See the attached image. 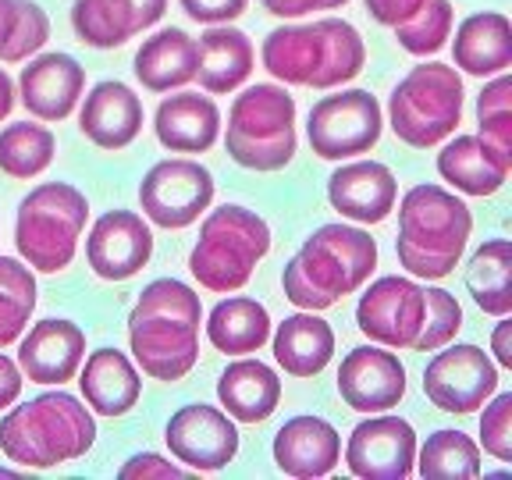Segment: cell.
<instances>
[{"mask_svg":"<svg viewBox=\"0 0 512 480\" xmlns=\"http://www.w3.org/2000/svg\"><path fill=\"white\" fill-rule=\"evenodd\" d=\"M406 367L395 349L356 345L338 367V395L356 413H388L406 399Z\"/></svg>","mask_w":512,"mask_h":480,"instance_id":"16","label":"cell"},{"mask_svg":"<svg viewBox=\"0 0 512 480\" xmlns=\"http://www.w3.org/2000/svg\"><path fill=\"white\" fill-rule=\"evenodd\" d=\"M477 125L480 139L498 153L512 160V75H495L477 96Z\"/></svg>","mask_w":512,"mask_h":480,"instance_id":"39","label":"cell"},{"mask_svg":"<svg viewBox=\"0 0 512 480\" xmlns=\"http://www.w3.org/2000/svg\"><path fill=\"white\" fill-rule=\"evenodd\" d=\"M182 466H175L171 459L157 456V452H139V456H132L125 466L118 470L121 480H139V477H160V480H175L182 477Z\"/></svg>","mask_w":512,"mask_h":480,"instance_id":"43","label":"cell"},{"mask_svg":"<svg viewBox=\"0 0 512 480\" xmlns=\"http://www.w3.org/2000/svg\"><path fill=\"white\" fill-rule=\"evenodd\" d=\"M50 40V15L36 0H0V61H29Z\"/></svg>","mask_w":512,"mask_h":480,"instance_id":"37","label":"cell"},{"mask_svg":"<svg viewBox=\"0 0 512 480\" xmlns=\"http://www.w3.org/2000/svg\"><path fill=\"white\" fill-rule=\"evenodd\" d=\"M214 203V175L196 160H157L139 182V207L146 221L164 232H182Z\"/></svg>","mask_w":512,"mask_h":480,"instance_id":"11","label":"cell"},{"mask_svg":"<svg viewBox=\"0 0 512 480\" xmlns=\"http://www.w3.org/2000/svg\"><path fill=\"white\" fill-rule=\"evenodd\" d=\"M498 377L502 370L480 345L445 342L424 370V395L441 413L470 416L498 392Z\"/></svg>","mask_w":512,"mask_h":480,"instance_id":"12","label":"cell"},{"mask_svg":"<svg viewBox=\"0 0 512 480\" xmlns=\"http://www.w3.org/2000/svg\"><path fill=\"white\" fill-rule=\"evenodd\" d=\"M452 32V0H424L413 18L395 25V40L406 54L434 57L448 43Z\"/></svg>","mask_w":512,"mask_h":480,"instance_id":"38","label":"cell"},{"mask_svg":"<svg viewBox=\"0 0 512 480\" xmlns=\"http://www.w3.org/2000/svg\"><path fill=\"white\" fill-rule=\"evenodd\" d=\"M416 459V431L402 416L367 413L345 441V466L360 480H406Z\"/></svg>","mask_w":512,"mask_h":480,"instance_id":"15","label":"cell"},{"mask_svg":"<svg viewBox=\"0 0 512 480\" xmlns=\"http://www.w3.org/2000/svg\"><path fill=\"white\" fill-rule=\"evenodd\" d=\"M200 50V64H196V82L207 93H235L249 82L256 64L253 40L246 32L228 25H210L207 32H200L196 40Z\"/></svg>","mask_w":512,"mask_h":480,"instance_id":"29","label":"cell"},{"mask_svg":"<svg viewBox=\"0 0 512 480\" xmlns=\"http://www.w3.org/2000/svg\"><path fill=\"white\" fill-rule=\"evenodd\" d=\"M178 4L200 25H228L249 8V0H178Z\"/></svg>","mask_w":512,"mask_h":480,"instance_id":"42","label":"cell"},{"mask_svg":"<svg viewBox=\"0 0 512 480\" xmlns=\"http://www.w3.org/2000/svg\"><path fill=\"white\" fill-rule=\"evenodd\" d=\"M168 15V0H75L72 32L93 50L125 47Z\"/></svg>","mask_w":512,"mask_h":480,"instance_id":"22","label":"cell"},{"mask_svg":"<svg viewBox=\"0 0 512 480\" xmlns=\"http://www.w3.org/2000/svg\"><path fill=\"white\" fill-rule=\"evenodd\" d=\"M164 441H168L171 456L192 473H217L232 466L242 445L235 420L210 402H189V406L175 409L164 427Z\"/></svg>","mask_w":512,"mask_h":480,"instance_id":"13","label":"cell"},{"mask_svg":"<svg viewBox=\"0 0 512 480\" xmlns=\"http://www.w3.org/2000/svg\"><path fill=\"white\" fill-rule=\"evenodd\" d=\"M89 271L104 281L136 278L153 260V232L136 210H107L86 235Z\"/></svg>","mask_w":512,"mask_h":480,"instance_id":"17","label":"cell"},{"mask_svg":"<svg viewBox=\"0 0 512 480\" xmlns=\"http://www.w3.org/2000/svg\"><path fill=\"white\" fill-rule=\"evenodd\" d=\"M384 132V111L370 89H338L320 96L306 118V139L320 160H349L374 150Z\"/></svg>","mask_w":512,"mask_h":480,"instance_id":"10","label":"cell"},{"mask_svg":"<svg viewBox=\"0 0 512 480\" xmlns=\"http://www.w3.org/2000/svg\"><path fill=\"white\" fill-rule=\"evenodd\" d=\"M271 253V224L242 203H221L200 224V239L189 253V271L210 292L246 288L260 260Z\"/></svg>","mask_w":512,"mask_h":480,"instance_id":"7","label":"cell"},{"mask_svg":"<svg viewBox=\"0 0 512 480\" xmlns=\"http://www.w3.org/2000/svg\"><path fill=\"white\" fill-rule=\"evenodd\" d=\"M328 203L356 224H381L399 203V182L381 160H352L331 171Z\"/></svg>","mask_w":512,"mask_h":480,"instance_id":"21","label":"cell"},{"mask_svg":"<svg viewBox=\"0 0 512 480\" xmlns=\"http://www.w3.org/2000/svg\"><path fill=\"white\" fill-rule=\"evenodd\" d=\"M224 150L239 168L256 171V175L285 171L299 150L296 96L274 82L239 89L228 111Z\"/></svg>","mask_w":512,"mask_h":480,"instance_id":"6","label":"cell"},{"mask_svg":"<svg viewBox=\"0 0 512 480\" xmlns=\"http://www.w3.org/2000/svg\"><path fill=\"white\" fill-rule=\"evenodd\" d=\"M363 4H367V15L374 18L377 25L395 29V25H402L406 18H413L424 0H363Z\"/></svg>","mask_w":512,"mask_h":480,"instance_id":"45","label":"cell"},{"mask_svg":"<svg viewBox=\"0 0 512 480\" xmlns=\"http://www.w3.org/2000/svg\"><path fill=\"white\" fill-rule=\"evenodd\" d=\"M86 367H79L82 399L93 413L100 416H125L136 409L139 395H143V374L125 352L114 345H100L86 356Z\"/></svg>","mask_w":512,"mask_h":480,"instance_id":"24","label":"cell"},{"mask_svg":"<svg viewBox=\"0 0 512 480\" xmlns=\"http://www.w3.org/2000/svg\"><path fill=\"white\" fill-rule=\"evenodd\" d=\"M36 299H40V285L32 267L15 256H0V349L15 345L25 335Z\"/></svg>","mask_w":512,"mask_h":480,"instance_id":"36","label":"cell"},{"mask_svg":"<svg viewBox=\"0 0 512 480\" xmlns=\"http://www.w3.org/2000/svg\"><path fill=\"white\" fill-rule=\"evenodd\" d=\"M424 328H420V338H416L413 349L416 352H431L441 349L445 342H456V335L463 331V306L452 292L445 288H424Z\"/></svg>","mask_w":512,"mask_h":480,"instance_id":"40","label":"cell"},{"mask_svg":"<svg viewBox=\"0 0 512 480\" xmlns=\"http://www.w3.org/2000/svg\"><path fill=\"white\" fill-rule=\"evenodd\" d=\"M463 104V75L445 61H420L395 82L392 96H388V121L406 146L431 150L448 136H456L459 121H463Z\"/></svg>","mask_w":512,"mask_h":480,"instance_id":"8","label":"cell"},{"mask_svg":"<svg viewBox=\"0 0 512 480\" xmlns=\"http://www.w3.org/2000/svg\"><path fill=\"white\" fill-rule=\"evenodd\" d=\"M93 445V409L68 392H40L15 409L8 406V416L0 420V452L22 470H54L82 459Z\"/></svg>","mask_w":512,"mask_h":480,"instance_id":"4","label":"cell"},{"mask_svg":"<svg viewBox=\"0 0 512 480\" xmlns=\"http://www.w3.org/2000/svg\"><path fill=\"white\" fill-rule=\"evenodd\" d=\"M466 288L488 317L512 313V242L488 239L466 260Z\"/></svg>","mask_w":512,"mask_h":480,"instance_id":"33","label":"cell"},{"mask_svg":"<svg viewBox=\"0 0 512 480\" xmlns=\"http://www.w3.org/2000/svg\"><path fill=\"white\" fill-rule=\"evenodd\" d=\"M86 360V331L68 317H43L18 338V367L32 384H64Z\"/></svg>","mask_w":512,"mask_h":480,"instance_id":"19","label":"cell"},{"mask_svg":"<svg viewBox=\"0 0 512 480\" xmlns=\"http://www.w3.org/2000/svg\"><path fill=\"white\" fill-rule=\"evenodd\" d=\"M424 285L413 278H388L370 281L356 303V328L384 349H413L420 328H424Z\"/></svg>","mask_w":512,"mask_h":480,"instance_id":"14","label":"cell"},{"mask_svg":"<svg viewBox=\"0 0 512 480\" xmlns=\"http://www.w3.org/2000/svg\"><path fill=\"white\" fill-rule=\"evenodd\" d=\"M79 128L100 150H125L143 132V100L118 79L96 82L79 100Z\"/></svg>","mask_w":512,"mask_h":480,"instance_id":"23","label":"cell"},{"mask_svg":"<svg viewBox=\"0 0 512 480\" xmlns=\"http://www.w3.org/2000/svg\"><path fill=\"white\" fill-rule=\"evenodd\" d=\"M452 68L477 79L502 75L512 64V22L502 11H477L463 18L452 40Z\"/></svg>","mask_w":512,"mask_h":480,"instance_id":"28","label":"cell"},{"mask_svg":"<svg viewBox=\"0 0 512 480\" xmlns=\"http://www.w3.org/2000/svg\"><path fill=\"white\" fill-rule=\"evenodd\" d=\"M395 253L413 278L441 281L456 271L473 232V214L456 192L420 182L399 203Z\"/></svg>","mask_w":512,"mask_h":480,"instance_id":"5","label":"cell"},{"mask_svg":"<svg viewBox=\"0 0 512 480\" xmlns=\"http://www.w3.org/2000/svg\"><path fill=\"white\" fill-rule=\"evenodd\" d=\"M196 64H200V50H196V36L185 29L171 25L153 36H146L143 47L132 57V72L150 93H171L189 82H196Z\"/></svg>","mask_w":512,"mask_h":480,"instance_id":"26","label":"cell"},{"mask_svg":"<svg viewBox=\"0 0 512 480\" xmlns=\"http://www.w3.org/2000/svg\"><path fill=\"white\" fill-rule=\"evenodd\" d=\"M260 64L285 86L338 89L363 72L367 43L345 18L281 25L264 36Z\"/></svg>","mask_w":512,"mask_h":480,"instance_id":"3","label":"cell"},{"mask_svg":"<svg viewBox=\"0 0 512 480\" xmlns=\"http://www.w3.org/2000/svg\"><path fill=\"white\" fill-rule=\"evenodd\" d=\"M207 338L224 356H249L271 338V313L249 296H228L210 310Z\"/></svg>","mask_w":512,"mask_h":480,"instance_id":"32","label":"cell"},{"mask_svg":"<svg viewBox=\"0 0 512 480\" xmlns=\"http://www.w3.org/2000/svg\"><path fill=\"white\" fill-rule=\"evenodd\" d=\"M217 402L235 424H264L281 402V377L260 360H235L217 377Z\"/></svg>","mask_w":512,"mask_h":480,"instance_id":"30","label":"cell"},{"mask_svg":"<svg viewBox=\"0 0 512 480\" xmlns=\"http://www.w3.org/2000/svg\"><path fill=\"white\" fill-rule=\"evenodd\" d=\"M377 239L356 224H320L281 271L285 299L296 310H331L377 271Z\"/></svg>","mask_w":512,"mask_h":480,"instance_id":"2","label":"cell"},{"mask_svg":"<svg viewBox=\"0 0 512 480\" xmlns=\"http://www.w3.org/2000/svg\"><path fill=\"white\" fill-rule=\"evenodd\" d=\"M491 352H495V367L509 370L512 367V324L509 320H498V328L491 331Z\"/></svg>","mask_w":512,"mask_h":480,"instance_id":"47","label":"cell"},{"mask_svg":"<svg viewBox=\"0 0 512 480\" xmlns=\"http://www.w3.org/2000/svg\"><path fill=\"white\" fill-rule=\"evenodd\" d=\"M413 470L427 480H473L480 477V445L470 434L441 427L416 448Z\"/></svg>","mask_w":512,"mask_h":480,"instance_id":"34","label":"cell"},{"mask_svg":"<svg viewBox=\"0 0 512 480\" xmlns=\"http://www.w3.org/2000/svg\"><path fill=\"white\" fill-rule=\"evenodd\" d=\"M82 93H86V68L64 50L32 54L18 75V96L25 111L40 121L72 118Z\"/></svg>","mask_w":512,"mask_h":480,"instance_id":"18","label":"cell"},{"mask_svg":"<svg viewBox=\"0 0 512 480\" xmlns=\"http://www.w3.org/2000/svg\"><path fill=\"white\" fill-rule=\"evenodd\" d=\"M203 303L196 288L178 278H157L139 292L128 313V349L146 377L164 384L182 381L200 360Z\"/></svg>","mask_w":512,"mask_h":480,"instance_id":"1","label":"cell"},{"mask_svg":"<svg viewBox=\"0 0 512 480\" xmlns=\"http://www.w3.org/2000/svg\"><path fill=\"white\" fill-rule=\"evenodd\" d=\"M0 477H15V470H8V466H0Z\"/></svg>","mask_w":512,"mask_h":480,"instance_id":"49","label":"cell"},{"mask_svg":"<svg viewBox=\"0 0 512 480\" xmlns=\"http://www.w3.org/2000/svg\"><path fill=\"white\" fill-rule=\"evenodd\" d=\"M89 200L72 182H43L22 196L15 217L18 256L32 271L61 274L75 260V249L86 232Z\"/></svg>","mask_w":512,"mask_h":480,"instance_id":"9","label":"cell"},{"mask_svg":"<svg viewBox=\"0 0 512 480\" xmlns=\"http://www.w3.org/2000/svg\"><path fill=\"white\" fill-rule=\"evenodd\" d=\"M480 445L498 463H512V392H495L480 406Z\"/></svg>","mask_w":512,"mask_h":480,"instance_id":"41","label":"cell"},{"mask_svg":"<svg viewBox=\"0 0 512 480\" xmlns=\"http://www.w3.org/2000/svg\"><path fill=\"white\" fill-rule=\"evenodd\" d=\"M512 171V160L498 157L480 136H448L438 150V175L463 196H495Z\"/></svg>","mask_w":512,"mask_h":480,"instance_id":"27","label":"cell"},{"mask_svg":"<svg viewBox=\"0 0 512 480\" xmlns=\"http://www.w3.org/2000/svg\"><path fill=\"white\" fill-rule=\"evenodd\" d=\"M18 104V89H15V79H11L4 68H0V121L11 118V111H15Z\"/></svg>","mask_w":512,"mask_h":480,"instance_id":"48","label":"cell"},{"mask_svg":"<svg viewBox=\"0 0 512 480\" xmlns=\"http://www.w3.org/2000/svg\"><path fill=\"white\" fill-rule=\"evenodd\" d=\"M57 139L43 121H11L0 128V171L8 178H36L54 164Z\"/></svg>","mask_w":512,"mask_h":480,"instance_id":"35","label":"cell"},{"mask_svg":"<svg viewBox=\"0 0 512 480\" xmlns=\"http://www.w3.org/2000/svg\"><path fill=\"white\" fill-rule=\"evenodd\" d=\"M271 349L288 377H317L335 360V331L313 310H299L278 324Z\"/></svg>","mask_w":512,"mask_h":480,"instance_id":"31","label":"cell"},{"mask_svg":"<svg viewBox=\"0 0 512 480\" xmlns=\"http://www.w3.org/2000/svg\"><path fill=\"white\" fill-rule=\"evenodd\" d=\"M153 132H157L160 146L175 153H207L221 136V111L207 93L182 89V93L160 100L157 114H153Z\"/></svg>","mask_w":512,"mask_h":480,"instance_id":"25","label":"cell"},{"mask_svg":"<svg viewBox=\"0 0 512 480\" xmlns=\"http://www.w3.org/2000/svg\"><path fill=\"white\" fill-rule=\"evenodd\" d=\"M260 4H264V11L274 18H306V15H313V11L345 8L349 0H260Z\"/></svg>","mask_w":512,"mask_h":480,"instance_id":"44","label":"cell"},{"mask_svg":"<svg viewBox=\"0 0 512 480\" xmlns=\"http://www.w3.org/2000/svg\"><path fill=\"white\" fill-rule=\"evenodd\" d=\"M22 381H25L22 367H18L11 356H4V349H0V413L18 402V395H22Z\"/></svg>","mask_w":512,"mask_h":480,"instance_id":"46","label":"cell"},{"mask_svg":"<svg viewBox=\"0 0 512 480\" xmlns=\"http://www.w3.org/2000/svg\"><path fill=\"white\" fill-rule=\"evenodd\" d=\"M271 456L274 466L285 477H296V480L328 477L342 463V434L324 416H313V413L292 416L274 434Z\"/></svg>","mask_w":512,"mask_h":480,"instance_id":"20","label":"cell"}]
</instances>
